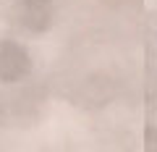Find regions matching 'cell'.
Listing matches in <instances>:
<instances>
[{"label":"cell","instance_id":"obj_2","mask_svg":"<svg viewBox=\"0 0 157 152\" xmlns=\"http://www.w3.org/2000/svg\"><path fill=\"white\" fill-rule=\"evenodd\" d=\"M39 11H50V3L47 0H24L21 3V21L26 29H32V32H42V24L37 21V18H42L45 24H50V16H39Z\"/></svg>","mask_w":157,"mask_h":152},{"label":"cell","instance_id":"obj_1","mask_svg":"<svg viewBox=\"0 0 157 152\" xmlns=\"http://www.w3.org/2000/svg\"><path fill=\"white\" fill-rule=\"evenodd\" d=\"M32 71V58L18 42H0V79L16 81Z\"/></svg>","mask_w":157,"mask_h":152}]
</instances>
